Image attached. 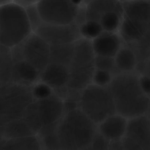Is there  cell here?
I'll list each match as a JSON object with an SVG mask.
<instances>
[{"instance_id": "6da1fadb", "label": "cell", "mask_w": 150, "mask_h": 150, "mask_svg": "<svg viewBox=\"0 0 150 150\" xmlns=\"http://www.w3.org/2000/svg\"><path fill=\"white\" fill-rule=\"evenodd\" d=\"M97 132V125L77 108L65 113L57 122L44 127L38 136L43 149L85 150Z\"/></svg>"}, {"instance_id": "7a4b0ae2", "label": "cell", "mask_w": 150, "mask_h": 150, "mask_svg": "<svg viewBox=\"0 0 150 150\" xmlns=\"http://www.w3.org/2000/svg\"><path fill=\"white\" fill-rule=\"evenodd\" d=\"M108 87L114 100L116 113L127 119L145 115L150 97L140 89L138 77L131 74H118Z\"/></svg>"}, {"instance_id": "3957f363", "label": "cell", "mask_w": 150, "mask_h": 150, "mask_svg": "<svg viewBox=\"0 0 150 150\" xmlns=\"http://www.w3.org/2000/svg\"><path fill=\"white\" fill-rule=\"evenodd\" d=\"M33 33L25 9L13 1L0 6V45L13 49Z\"/></svg>"}, {"instance_id": "277c9868", "label": "cell", "mask_w": 150, "mask_h": 150, "mask_svg": "<svg viewBox=\"0 0 150 150\" xmlns=\"http://www.w3.org/2000/svg\"><path fill=\"white\" fill-rule=\"evenodd\" d=\"M31 86L21 82H0V127L23 118L35 100Z\"/></svg>"}, {"instance_id": "5b68a950", "label": "cell", "mask_w": 150, "mask_h": 150, "mask_svg": "<svg viewBox=\"0 0 150 150\" xmlns=\"http://www.w3.org/2000/svg\"><path fill=\"white\" fill-rule=\"evenodd\" d=\"M95 56L91 41L81 38L75 42L74 57L69 68V92L79 93L92 84Z\"/></svg>"}, {"instance_id": "8992f818", "label": "cell", "mask_w": 150, "mask_h": 150, "mask_svg": "<svg viewBox=\"0 0 150 150\" xmlns=\"http://www.w3.org/2000/svg\"><path fill=\"white\" fill-rule=\"evenodd\" d=\"M78 107L97 126L116 113L114 100L108 87L91 84L79 94Z\"/></svg>"}, {"instance_id": "52a82bcc", "label": "cell", "mask_w": 150, "mask_h": 150, "mask_svg": "<svg viewBox=\"0 0 150 150\" xmlns=\"http://www.w3.org/2000/svg\"><path fill=\"white\" fill-rule=\"evenodd\" d=\"M65 113L64 100L54 92L47 98L35 100L22 118L38 135L43 128L58 122Z\"/></svg>"}, {"instance_id": "ba28073f", "label": "cell", "mask_w": 150, "mask_h": 150, "mask_svg": "<svg viewBox=\"0 0 150 150\" xmlns=\"http://www.w3.org/2000/svg\"><path fill=\"white\" fill-rule=\"evenodd\" d=\"M80 1H38L37 6L43 23L58 25L74 24Z\"/></svg>"}, {"instance_id": "9c48e42d", "label": "cell", "mask_w": 150, "mask_h": 150, "mask_svg": "<svg viewBox=\"0 0 150 150\" xmlns=\"http://www.w3.org/2000/svg\"><path fill=\"white\" fill-rule=\"evenodd\" d=\"M16 48L19 49V58L16 60L25 61L40 73L49 64L51 46L36 33H32Z\"/></svg>"}, {"instance_id": "30bf717a", "label": "cell", "mask_w": 150, "mask_h": 150, "mask_svg": "<svg viewBox=\"0 0 150 150\" xmlns=\"http://www.w3.org/2000/svg\"><path fill=\"white\" fill-rule=\"evenodd\" d=\"M34 33L50 46L75 43L82 38L74 24L58 25L43 23Z\"/></svg>"}, {"instance_id": "8fae6325", "label": "cell", "mask_w": 150, "mask_h": 150, "mask_svg": "<svg viewBox=\"0 0 150 150\" xmlns=\"http://www.w3.org/2000/svg\"><path fill=\"white\" fill-rule=\"evenodd\" d=\"M69 79V70L67 67L57 63H49L40 73L39 81L49 85L64 100L67 97Z\"/></svg>"}, {"instance_id": "7c38bea8", "label": "cell", "mask_w": 150, "mask_h": 150, "mask_svg": "<svg viewBox=\"0 0 150 150\" xmlns=\"http://www.w3.org/2000/svg\"><path fill=\"white\" fill-rule=\"evenodd\" d=\"M123 15L145 36L150 25V1H121Z\"/></svg>"}, {"instance_id": "4fadbf2b", "label": "cell", "mask_w": 150, "mask_h": 150, "mask_svg": "<svg viewBox=\"0 0 150 150\" xmlns=\"http://www.w3.org/2000/svg\"><path fill=\"white\" fill-rule=\"evenodd\" d=\"M91 44L95 55L114 58L124 43L119 33L103 31Z\"/></svg>"}, {"instance_id": "5bb4252c", "label": "cell", "mask_w": 150, "mask_h": 150, "mask_svg": "<svg viewBox=\"0 0 150 150\" xmlns=\"http://www.w3.org/2000/svg\"><path fill=\"white\" fill-rule=\"evenodd\" d=\"M125 136L134 140L143 150H150V125L145 115L128 119Z\"/></svg>"}, {"instance_id": "9a60e30c", "label": "cell", "mask_w": 150, "mask_h": 150, "mask_svg": "<svg viewBox=\"0 0 150 150\" xmlns=\"http://www.w3.org/2000/svg\"><path fill=\"white\" fill-rule=\"evenodd\" d=\"M128 121L127 118L115 114L97 126L98 132L109 141L121 140L126 134Z\"/></svg>"}, {"instance_id": "2e32d148", "label": "cell", "mask_w": 150, "mask_h": 150, "mask_svg": "<svg viewBox=\"0 0 150 150\" xmlns=\"http://www.w3.org/2000/svg\"><path fill=\"white\" fill-rule=\"evenodd\" d=\"M85 2L86 21L91 20L98 23L101 17L108 11L122 7L121 1L96 0Z\"/></svg>"}, {"instance_id": "e0dca14e", "label": "cell", "mask_w": 150, "mask_h": 150, "mask_svg": "<svg viewBox=\"0 0 150 150\" xmlns=\"http://www.w3.org/2000/svg\"><path fill=\"white\" fill-rule=\"evenodd\" d=\"M114 59L115 68L119 74H131L137 67L138 60L136 54L131 48L125 44Z\"/></svg>"}, {"instance_id": "ac0fdd59", "label": "cell", "mask_w": 150, "mask_h": 150, "mask_svg": "<svg viewBox=\"0 0 150 150\" xmlns=\"http://www.w3.org/2000/svg\"><path fill=\"white\" fill-rule=\"evenodd\" d=\"M0 150H43L38 135L14 139H4L0 144Z\"/></svg>"}, {"instance_id": "d6986e66", "label": "cell", "mask_w": 150, "mask_h": 150, "mask_svg": "<svg viewBox=\"0 0 150 150\" xmlns=\"http://www.w3.org/2000/svg\"><path fill=\"white\" fill-rule=\"evenodd\" d=\"M0 128L4 139H14L36 135L23 118L10 122L0 127Z\"/></svg>"}, {"instance_id": "ffe728a7", "label": "cell", "mask_w": 150, "mask_h": 150, "mask_svg": "<svg viewBox=\"0 0 150 150\" xmlns=\"http://www.w3.org/2000/svg\"><path fill=\"white\" fill-rule=\"evenodd\" d=\"M75 43L51 46L50 62L69 68L74 52Z\"/></svg>"}, {"instance_id": "44dd1931", "label": "cell", "mask_w": 150, "mask_h": 150, "mask_svg": "<svg viewBox=\"0 0 150 150\" xmlns=\"http://www.w3.org/2000/svg\"><path fill=\"white\" fill-rule=\"evenodd\" d=\"M13 67L22 83L32 86L39 81L40 72L25 61L16 60Z\"/></svg>"}, {"instance_id": "7402d4cb", "label": "cell", "mask_w": 150, "mask_h": 150, "mask_svg": "<svg viewBox=\"0 0 150 150\" xmlns=\"http://www.w3.org/2000/svg\"><path fill=\"white\" fill-rule=\"evenodd\" d=\"M123 17L122 7L105 13L99 21L104 31L118 33Z\"/></svg>"}, {"instance_id": "603a6c76", "label": "cell", "mask_w": 150, "mask_h": 150, "mask_svg": "<svg viewBox=\"0 0 150 150\" xmlns=\"http://www.w3.org/2000/svg\"><path fill=\"white\" fill-rule=\"evenodd\" d=\"M79 29L81 38L91 41L96 38L104 31L99 23L91 20L86 21L79 26Z\"/></svg>"}, {"instance_id": "cb8c5ba5", "label": "cell", "mask_w": 150, "mask_h": 150, "mask_svg": "<svg viewBox=\"0 0 150 150\" xmlns=\"http://www.w3.org/2000/svg\"><path fill=\"white\" fill-rule=\"evenodd\" d=\"M94 64L95 69L108 71L115 76L119 74L115 68L114 58L95 55Z\"/></svg>"}, {"instance_id": "d4e9b609", "label": "cell", "mask_w": 150, "mask_h": 150, "mask_svg": "<svg viewBox=\"0 0 150 150\" xmlns=\"http://www.w3.org/2000/svg\"><path fill=\"white\" fill-rule=\"evenodd\" d=\"M37 3L25 9L33 33H35L43 23L38 11Z\"/></svg>"}, {"instance_id": "484cf974", "label": "cell", "mask_w": 150, "mask_h": 150, "mask_svg": "<svg viewBox=\"0 0 150 150\" xmlns=\"http://www.w3.org/2000/svg\"><path fill=\"white\" fill-rule=\"evenodd\" d=\"M31 90L35 100L44 99L54 93L53 90L49 85L40 81L32 85Z\"/></svg>"}, {"instance_id": "4316f807", "label": "cell", "mask_w": 150, "mask_h": 150, "mask_svg": "<svg viewBox=\"0 0 150 150\" xmlns=\"http://www.w3.org/2000/svg\"><path fill=\"white\" fill-rule=\"evenodd\" d=\"M115 76L104 70L95 69L92 79V84L101 87H108Z\"/></svg>"}, {"instance_id": "83f0119b", "label": "cell", "mask_w": 150, "mask_h": 150, "mask_svg": "<svg viewBox=\"0 0 150 150\" xmlns=\"http://www.w3.org/2000/svg\"><path fill=\"white\" fill-rule=\"evenodd\" d=\"M109 142L97 132L87 150H108Z\"/></svg>"}, {"instance_id": "f1b7e54d", "label": "cell", "mask_w": 150, "mask_h": 150, "mask_svg": "<svg viewBox=\"0 0 150 150\" xmlns=\"http://www.w3.org/2000/svg\"><path fill=\"white\" fill-rule=\"evenodd\" d=\"M138 83L142 91L150 97V77L145 74L138 77Z\"/></svg>"}, {"instance_id": "f546056e", "label": "cell", "mask_w": 150, "mask_h": 150, "mask_svg": "<svg viewBox=\"0 0 150 150\" xmlns=\"http://www.w3.org/2000/svg\"><path fill=\"white\" fill-rule=\"evenodd\" d=\"M86 21V5L83 1V3L79 7V9L76 16L74 24L79 28V26H81L84 23H85Z\"/></svg>"}, {"instance_id": "4dcf8cb0", "label": "cell", "mask_w": 150, "mask_h": 150, "mask_svg": "<svg viewBox=\"0 0 150 150\" xmlns=\"http://www.w3.org/2000/svg\"><path fill=\"white\" fill-rule=\"evenodd\" d=\"M121 141L125 150H143L137 144L129 137L124 136Z\"/></svg>"}, {"instance_id": "1f68e13d", "label": "cell", "mask_w": 150, "mask_h": 150, "mask_svg": "<svg viewBox=\"0 0 150 150\" xmlns=\"http://www.w3.org/2000/svg\"><path fill=\"white\" fill-rule=\"evenodd\" d=\"M108 150H125L121 140L109 141Z\"/></svg>"}, {"instance_id": "d6a6232c", "label": "cell", "mask_w": 150, "mask_h": 150, "mask_svg": "<svg viewBox=\"0 0 150 150\" xmlns=\"http://www.w3.org/2000/svg\"><path fill=\"white\" fill-rule=\"evenodd\" d=\"M17 4L25 9L30 5L36 3L38 1H13Z\"/></svg>"}, {"instance_id": "836d02e7", "label": "cell", "mask_w": 150, "mask_h": 150, "mask_svg": "<svg viewBox=\"0 0 150 150\" xmlns=\"http://www.w3.org/2000/svg\"><path fill=\"white\" fill-rule=\"evenodd\" d=\"M145 70H146V72L144 73L145 75H147L150 77V56L149 57L148 60L146 62V64H145Z\"/></svg>"}, {"instance_id": "e575fe53", "label": "cell", "mask_w": 150, "mask_h": 150, "mask_svg": "<svg viewBox=\"0 0 150 150\" xmlns=\"http://www.w3.org/2000/svg\"><path fill=\"white\" fill-rule=\"evenodd\" d=\"M145 116L148 117V118H150V100L149 103V107H148V109H147V112L145 114Z\"/></svg>"}, {"instance_id": "d590c367", "label": "cell", "mask_w": 150, "mask_h": 150, "mask_svg": "<svg viewBox=\"0 0 150 150\" xmlns=\"http://www.w3.org/2000/svg\"><path fill=\"white\" fill-rule=\"evenodd\" d=\"M9 1H0V6L5 4L7 3Z\"/></svg>"}, {"instance_id": "8d00e7d4", "label": "cell", "mask_w": 150, "mask_h": 150, "mask_svg": "<svg viewBox=\"0 0 150 150\" xmlns=\"http://www.w3.org/2000/svg\"><path fill=\"white\" fill-rule=\"evenodd\" d=\"M3 139V137L2 134L1 128H0V144H1V142L2 141Z\"/></svg>"}, {"instance_id": "74e56055", "label": "cell", "mask_w": 150, "mask_h": 150, "mask_svg": "<svg viewBox=\"0 0 150 150\" xmlns=\"http://www.w3.org/2000/svg\"><path fill=\"white\" fill-rule=\"evenodd\" d=\"M149 124H150V118H149Z\"/></svg>"}, {"instance_id": "f35d334b", "label": "cell", "mask_w": 150, "mask_h": 150, "mask_svg": "<svg viewBox=\"0 0 150 150\" xmlns=\"http://www.w3.org/2000/svg\"><path fill=\"white\" fill-rule=\"evenodd\" d=\"M43 150H49L45 149H43ZM85 150H87V149H86Z\"/></svg>"}, {"instance_id": "ab89813d", "label": "cell", "mask_w": 150, "mask_h": 150, "mask_svg": "<svg viewBox=\"0 0 150 150\" xmlns=\"http://www.w3.org/2000/svg\"><path fill=\"white\" fill-rule=\"evenodd\" d=\"M1 62H0V67H1Z\"/></svg>"}]
</instances>
